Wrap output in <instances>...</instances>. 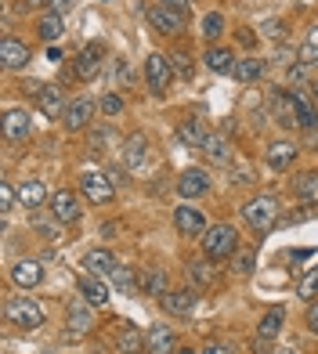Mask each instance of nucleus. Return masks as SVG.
<instances>
[{"label":"nucleus","mask_w":318,"mask_h":354,"mask_svg":"<svg viewBox=\"0 0 318 354\" xmlns=\"http://www.w3.org/2000/svg\"><path fill=\"white\" fill-rule=\"evenodd\" d=\"M279 105V123L282 127H315L318 123V116H315V109H311V102H308V94L304 91H282L279 98H275Z\"/></svg>","instance_id":"obj_1"},{"label":"nucleus","mask_w":318,"mask_h":354,"mask_svg":"<svg viewBox=\"0 0 318 354\" xmlns=\"http://www.w3.org/2000/svg\"><path fill=\"white\" fill-rule=\"evenodd\" d=\"M203 250H206L210 261H228V257H235V250H238L235 228H232V224H214V228H206Z\"/></svg>","instance_id":"obj_2"},{"label":"nucleus","mask_w":318,"mask_h":354,"mask_svg":"<svg viewBox=\"0 0 318 354\" xmlns=\"http://www.w3.org/2000/svg\"><path fill=\"white\" fill-rule=\"evenodd\" d=\"M4 318L11 322V326H19V329H40V326H44L40 304L29 300V297H11V300L4 304Z\"/></svg>","instance_id":"obj_3"},{"label":"nucleus","mask_w":318,"mask_h":354,"mask_svg":"<svg viewBox=\"0 0 318 354\" xmlns=\"http://www.w3.org/2000/svg\"><path fill=\"white\" fill-rule=\"evenodd\" d=\"M243 217L253 232H272V224L279 217V203L275 196H253L246 206H243Z\"/></svg>","instance_id":"obj_4"},{"label":"nucleus","mask_w":318,"mask_h":354,"mask_svg":"<svg viewBox=\"0 0 318 354\" xmlns=\"http://www.w3.org/2000/svg\"><path fill=\"white\" fill-rule=\"evenodd\" d=\"M145 15H149V22H152L156 33H167V37L185 33V11H178V8H170V4H149Z\"/></svg>","instance_id":"obj_5"},{"label":"nucleus","mask_w":318,"mask_h":354,"mask_svg":"<svg viewBox=\"0 0 318 354\" xmlns=\"http://www.w3.org/2000/svg\"><path fill=\"white\" fill-rule=\"evenodd\" d=\"M80 188H84V196H87L94 206L113 203V196H116L113 177H109V174H98V170H84V177H80Z\"/></svg>","instance_id":"obj_6"},{"label":"nucleus","mask_w":318,"mask_h":354,"mask_svg":"<svg viewBox=\"0 0 318 354\" xmlns=\"http://www.w3.org/2000/svg\"><path fill=\"white\" fill-rule=\"evenodd\" d=\"M170 73H174V66H170L163 55H149L145 58V80H149V91L152 94H163L170 87Z\"/></svg>","instance_id":"obj_7"},{"label":"nucleus","mask_w":318,"mask_h":354,"mask_svg":"<svg viewBox=\"0 0 318 354\" xmlns=\"http://www.w3.org/2000/svg\"><path fill=\"white\" fill-rule=\"evenodd\" d=\"M174 228H178L181 235H206L210 224H206L199 206H178V210H174Z\"/></svg>","instance_id":"obj_8"},{"label":"nucleus","mask_w":318,"mask_h":354,"mask_svg":"<svg viewBox=\"0 0 318 354\" xmlns=\"http://www.w3.org/2000/svg\"><path fill=\"white\" fill-rule=\"evenodd\" d=\"M98 62H102V44H87L73 62V76L76 80H94L98 76Z\"/></svg>","instance_id":"obj_9"},{"label":"nucleus","mask_w":318,"mask_h":354,"mask_svg":"<svg viewBox=\"0 0 318 354\" xmlns=\"http://www.w3.org/2000/svg\"><path fill=\"white\" fill-rule=\"evenodd\" d=\"M33 131V120H29L26 109H8L4 112V138L8 141H26Z\"/></svg>","instance_id":"obj_10"},{"label":"nucleus","mask_w":318,"mask_h":354,"mask_svg":"<svg viewBox=\"0 0 318 354\" xmlns=\"http://www.w3.org/2000/svg\"><path fill=\"white\" fill-rule=\"evenodd\" d=\"M196 289H170V293L163 297V311L167 315H181V318H188L196 311Z\"/></svg>","instance_id":"obj_11"},{"label":"nucleus","mask_w":318,"mask_h":354,"mask_svg":"<svg viewBox=\"0 0 318 354\" xmlns=\"http://www.w3.org/2000/svg\"><path fill=\"white\" fill-rule=\"evenodd\" d=\"M91 116H94V102L80 94V98L69 102V109H66V116H62V120H66V131H84V127L91 123Z\"/></svg>","instance_id":"obj_12"},{"label":"nucleus","mask_w":318,"mask_h":354,"mask_svg":"<svg viewBox=\"0 0 318 354\" xmlns=\"http://www.w3.org/2000/svg\"><path fill=\"white\" fill-rule=\"evenodd\" d=\"M178 192L185 199H196V196H206V192H210V174L206 170H185L181 177H178Z\"/></svg>","instance_id":"obj_13"},{"label":"nucleus","mask_w":318,"mask_h":354,"mask_svg":"<svg viewBox=\"0 0 318 354\" xmlns=\"http://www.w3.org/2000/svg\"><path fill=\"white\" fill-rule=\"evenodd\" d=\"M0 62H4V69H26L29 62V47L15 37H4L0 40Z\"/></svg>","instance_id":"obj_14"},{"label":"nucleus","mask_w":318,"mask_h":354,"mask_svg":"<svg viewBox=\"0 0 318 354\" xmlns=\"http://www.w3.org/2000/svg\"><path fill=\"white\" fill-rule=\"evenodd\" d=\"M51 214H55L62 224L80 221V203H76L73 192H66V188H58V192H55V199H51Z\"/></svg>","instance_id":"obj_15"},{"label":"nucleus","mask_w":318,"mask_h":354,"mask_svg":"<svg viewBox=\"0 0 318 354\" xmlns=\"http://www.w3.org/2000/svg\"><path fill=\"white\" fill-rule=\"evenodd\" d=\"M149 159V141H145V134H131L127 138V145H123V167L127 170H141V163Z\"/></svg>","instance_id":"obj_16"},{"label":"nucleus","mask_w":318,"mask_h":354,"mask_svg":"<svg viewBox=\"0 0 318 354\" xmlns=\"http://www.w3.org/2000/svg\"><path fill=\"white\" fill-rule=\"evenodd\" d=\"M84 268H87V275H98V279H109L113 271L120 268V261L113 253H105V250H91L84 257Z\"/></svg>","instance_id":"obj_17"},{"label":"nucleus","mask_w":318,"mask_h":354,"mask_svg":"<svg viewBox=\"0 0 318 354\" xmlns=\"http://www.w3.org/2000/svg\"><path fill=\"white\" fill-rule=\"evenodd\" d=\"M174 344H178V336H174L170 326H152L149 336H145V351L149 354H174Z\"/></svg>","instance_id":"obj_18"},{"label":"nucleus","mask_w":318,"mask_h":354,"mask_svg":"<svg viewBox=\"0 0 318 354\" xmlns=\"http://www.w3.org/2000/svg\"><path fill=\"white\" fill-rule=\"evenodd\" d=\"M11 282H15V286H22V289L40 286V282H44V268H40V261H19V264L11 268Z\"/></svg>","instance_id":"obj_19"},{"label":"nucleus","mask_w":318,"mask_h":354,"mask_svg":"<svg viewBox=\"0 0 318 354\" xmlns=\"http://www.w3.org/2000/svg\"><path fill=\"white\" fill-rule=\"evenodd\" d=\"M80 297H84L91 308H105V304H109V286L98 275H84V279H80Z\"/></svg>","instance_id":"obj_20"},{"label":"nucleus","mask_w":318,"mask_h":354,"mask_svg":"<svg viewBox=\"0 0 318 354\" xmlns=\"http://www.w3.org/2000/svg\"><path fill=\"white\" fill-rule=\"evenodd\" d=\"M37 102H40V112L44 116H51V120H58V116H66V94H62V87H44L40 94H37Z\"/></svg>","instance_id":"obj_21"},{"label":"nucleus","mask_w":318,"mask_h":354,"mask_svg":"<svg viewBox=\"0 0 318 354\" xmlns=\"http://www.w3.org/2000/svg\"><path fill=\"white\" fill-rule=\"evenodd\" d=\"M94 329V315H91V304L87 300H76L69 304V333L73 336H84Z\"/></svg>","instance_id":"obj_22"},{"label":"nucleus","mask_w":318,"mask_h":354,"mask_svg":"<svg viewBox=\"0 0 318 354\" xmlns=\"http://www.w3.org/2000/svg\"><path fill=\"white\" fill-rule=\"evenodd\" d=\"M203 152H206V159H210V163H217V167H228V163H232V145H228L225 134H210V138H206V145H203Z\"/></svg>","instance_id":"obj_23"},{"label":"nucleus","mask_w":318,"mask_h":354,"mask_svg":"<svg viewBox=\"0 0 318 354\" xmlns=\"http://www.w3.org/2000/svg\"><path fill=\"white\" fill-rule=\"evenodd\" d=\"M138 286H141V293H156V297H167V293H170V286H167V271H163V268H149V271H141V275H138Z\"/></svg>","instance_id":"obj_24"},{"label":"nucleus","mask_w":318,"mask_h":354,"mask_svg":"<svg viewBox=\"0 0 318 354\" xmlns=\"http://www.w3.org/2000/svg\"><path fill=\"white\" fill-rule=\"evenodd\" d=\"M297 159V145L293 141H275V145H268V167L272 170H286Z\"/></svg>","instance_id":"obj_25"},{"label":"nucleus","mask_w":318,"mask_h":354,"mask_svg":"<svg viewBox=\"0 0 318 354\" xmlns=\"http://www.w3.org/2000/svg\"><path fill=\"white\" fill-rule=\"evenodd\" d=\"M44 199H47V188H44V181H37V177L19 185V203L26 206V210H40Z\"/></svg>","instance_id":"obj_26"},{"label":"nucleus","mask_w":318,"mask_h":354,"mask_svg":"<svg viewBox=\"0 0 318 354\" xmlns=\"http://www.w3.org/2000/svg\"><path fill=\"white\" fill-rule=\"evenodd\" d=\"M206 138H210V134H206V127H203L199 120H185V123L178 127V141L188 145V149H203Z\"/></svg>","instance_id":"obj_27"},{"label":"nucleus","mask_w":318,"mask_h":354,"mask_svg":"<svg viewBox=\"0 0 318 354\" xmlns=\"http://www.w3.org/2000/svg\"><path fill=\"white\" fill-rule=\"evenodd\" d=\"M203 62L214 73H235V55L228 51V47H210V51L203 55Z\"/></svg>","instance_id":"obj_28"},{"label":"nucleus","mask_w":318,"mask_h":354,"mask_svg":"<svg viewBox=\"0 0 318 354\" xmlns=\"http://www.w3.org/2000/svg\"><path fill=\"white\" fill-rule=\"evenodd\" d=\"M293 192L304 203H318V174L315 170H304V174H297V181H293Z\"/></svg>","instance_id":"obj_29"},{"label":"nucleus","mask_w":318,"mask_h":354,"mask_svg":"<svg viewBox=\"0 0 318 354\" xmlns=\"http://www.w3.org/2000/svg\"><path fill=\"white\" fill-rule=\"evenodd\" d=\"M235 80H243V84H253V80H261L264 76V62L261 58H243V62H235Z\"/></svg>","instance_id":"obj_30"},{"label":"nucleus","mask_w":318,"mask_h":354,"mask_svg":"<svg viewBox=\"0 0 318 354\" xmlns=\"http://www.w3.org/2000/svg\"><path fill=\"white\" fill-rule=\"evenodd\" d=\"M116 347H120L123 354H141V351H145V344H141V333H138L134 326H123V333L116 336Z\"/></svg>","instance_id":"obj_31"},{"label":"nucleus","mask_w":318,"mask_h":354,"mask_svg":"<svg viewBox=\"0 0 318 354\" xmlns=\"http://www.w3.org/2000/svg\"><path fill=\"white\" fill-rule=\"evenodd\" d=\"M109 279H113V289H116V293H127V297H131V293H134V286H138V275H134V271L127 268V264H120Z\"/></svg>","instance_id":"obj_32"},{"label":"nucleus","mask_w":318,"mask_h":354,"mask_svg":"<svg viewBox=\"0 0 318 354\" xmlns=\"http://www.w3.org/2000/svg\"><path fill=\"white\" fill-rule=\"evenodd\" d=\"M37 33H40L44 40H58L62 33H66V26H62V15H55V11H47L44 19H40V26H37Z\"/></svg>","instance_id":"obj_33"},{"label":"nucleus","mask_w":318,"mask_h":354,"mask_svg":"<svg viewBox=\"0 0 318 354\" xmlns=\"http://www.w3.org/2000/svg\"><path fill=\"white\" fill-rule=\"evenodd\" d=\"M282 311L275 308V311H268L264 318H261V326H257V336H261V340H275V336H279V329H282Z\"/></svg>","instance_id":"obj_34"},{"label":"nucleus","mask_w":318,"mask_h":354,"mask_svg":"<svg viewBox=\"0 0 318 354\" xmlns=\"http://www.w3.org/2000/svg\"><path fill=\"white\" fill-rule=\"evenodd\" d=\"M221 33H225V15L210 11V15L203 19V37H206V40H217Z\"/></svg>","instance_id":"obj_35"},{"label":"nucleus","mask_w":318,"mask_h":354,"mask_svg":"<svg viewBox=\"0 0 318 354\" xmlns=\"http://www.w3.org/2000/svg\"><path fill=\"white\" fill-rule=\"evenodd\" d=\"M188 279H192V282H199V289H206V286L214 282V271H210V264L192 261V264H188Z\"/></svg>","instance_id":"obj_36"},{"label":"nucleus","mask_w":318,"mask_h":354,"mask_svg":"<svg viewBox=\"0 0 318 354\" xmlns=\"http://www.w3.org/2000/svg\"><path fill=\"white\" fill-rule=\"evenodd\" d=\"M253 264H257V253H253V250H238V253L232 257V268L238 271V275H250Z\"/></svg>","instance_id":"obj_37"},{"label":"nucleus","mask_w":318,"mask_h":354,"mask_svg":"<svg viewBox=\"0 0 318 354\" xmlns=\"http://www.w3.org/2000/svg\"><path fill=\"white\" fill-rule=\"evenodd\" d=\"M297 293L304 297V300H315V297H318V268H315V271H308V275L300 279V286H297Z\"/></svg>","instance_id":"obj_38"},{"label":"nucleus","mask_w":318,"mask_h":354,"mask_svg":"<svg viewBox=\"0 0 318 354\" xmlns=\"http://www.w3.org/2000/svg\"><path fill=\"white\" fill-rule=\"evenodd\" d=\"M102 112L109 120L120 116V112H123V98H120V94H105V98H102Z\"/></svg>","instance_id":"obj_39"},{"label":"nucleus","mask_w":318,"mask_h":354,"mask_svg":"<svg viewBox=\"0 0 318 354\" xmlns=\"http://www.w3.org/2000/svg\"><path fill=\"white\" fill-rule=\"evenodd\" d=\"M55 221H58V217H55ZM55 221H44V217H33V228H37V232H40L44 239H58L62 232H58V224H55Z\"/></svg>","instance_id":"obj_40"},{"label":"nucleus","mask_w":318,"mask_h":354,"mask_svg":"<svg viewBox=\"0 0 318 354\" xmlns=\"http://www.w3.org/2000/svg\"><path fill=\"white\" fill-rule=\"evenodd\" d=\"M261 33H264V37H272V40H279V37H286V26H282L279 19H272V22H264V26H261Z\"/></svg>","instance_id":"obj_41"},{"label":"nucleus","mask_w":318,"mask_h":354,"mask_svg":"<svg viewBox=\"0 0 318 354\" xmlns=\"http://www.w3.org/2000/svg\"><path fill=\"white\" fill-rule=\"evenodd\" d=\"M15 199H19V196H15V188H11V185L4 181V185H0V203H4V206H0V210H4V214H8V210H11V206H15Z\"/></svg>","instance_id":"obj_42"},{"label":"nucleus","mask_w":318,"mask_h":354,"mask_svg":"<svg viewBox=\"0 0 318 354\" xmlns=\"http://www.w3.org/2000/svg\"><path fill=\"white\" fill-rule=\"evenodd\" d=\"M170 62H174V69H178V73H181L185 80H188V76H192V62H188L185 55H174Z\"/></svg>","instance_id":"obj_43"},{"label":"nucleus","mask_w":318,"mask_h":354,"mask_svg":"<svg viewBox=\"0 0 318 354\" xmlns=\"http://www.w3.org/2000/svg\"><path fill=\"white\" fill-rule=\"evenodd\" d=\"M232 181H235V185H250V181H253V174H250L246 167H238V170H232Z\"/></svg>","instance_id":"obj_44"},{"label":"nucleus","mask_w":318,"mask_h":354,"mask_svg":"<svg viewBox=\"0 0 318 354\" xmlns=\"http://www.w3.org/2000/svg\"><path fill=\"white\" fill-rule=\"evenodd\" d=\"M199 354H232V347H225V344H210V347H203Z\"/></svg>","instance_id":"obj_45"},{"label":"nucleus","mask_w":318,"mask_h":354,"mask_svg":"<svg viewBox=\"0 0 318 354\" xmlns=\"http://www.w3.org/2000/svg\"><path fill=\"white\" fill-rule=\"evenodd\" d=\"M308 329H311V333H318V304L308 311Z\"/></svg>","instance_id":"obj_46"},{"label":"nucleus","mask_w":318,"mask_h":354,"mask_svg":"<svg viewBox=\"0 0 318 354\" xmlns=\"http://www.w3.org/2000/svg\"><path fill=\"white\" fill-rule=\"evenodd\" d=\"M308 145H318V123L308 127Z\"/></svg>","instance_id":"obj_47"},{"label":"nucleus","mask_w":318,"mask_h":354,"mask_svg":"<svg viewBox=\"0 0 318 354\" xmlns=\"http://www.w3.org/2000/svg\"><path fill=\"white\" fill-rule=\"evenodd\" d=\"M47 62H62V51H58V47H47Z\"/></svg>","instance_id":"obj_48"},{"label":"nucleus","mask_w":318,"mask_h":354,"mask_svg":"<svg viewBox=\"0 0 318 354\" xmlns=\"http://www.w3.org/2000/svg\"><path fill=\"white\" fill-rule=\"evenodd\" d=\"M159 4H170V8H178V11H185V4H188V0H159Z\"/></svg>","instance_id":"obj_49"},{"label":"nucleus","mask_w":318,"mask_h":354,"mask_svg":"<svg viewBox=\"0 0 318 354\" xmlns=\"http://www.w3.org/2000/svg\"><path fill=\"white\" fill-rule=\"evenodd\" d=\"M51 4H55L58 11H69V8H73V0H51Z\"/></svg>","instance_id":"obj_50"},{"label":"nucleus","mask_w":318,"mask_h":354,"mask_svg":"<svg viewBox=\"0 0 318 354\" xmlns=\"http://www.w3.org/2000/svg\"><path fill=\"white\" fill-rule=\"evenodd\" d=\"M37 4H40V0H22V8H19V11H33Z\"/></svg>","instance_id":"obj_51"},{"label":"nucleus","mask_w":318,"mask_h":354,"mask_svg":"<svg viewBox=\"0 0 318 354\" xmlns=\"http://www.w3.org/2000/svg\"><path fill=\"white\" fill-rule=\"evenodd\" d=\"M308 47H318V29H311V37H308Z\"/></svg>","instance_id":"obj_52"},{"label":"nucleus","mask_w":318,"mask_h":354,"mask_svg":"<svg viewBox=\"0 0 318 354\" xmlns=\"http://www.w3.org/2000/svg\"><path fill=\"white\" fill-rule=\"evenodd\" d=\"M174 354H199V351H188V347H181V351H174Z\"/></svg>","instance_id":"obj_53"},{"label":"nucleus","mask_w":318,"mask_h":354,"mask_svg":"<svg viewBox=\"0 0 318 354\" xmlns=\"http://www.w3.org/2000/svg\"><path fill=\"white\" fill-rule=\"evenodd\" d=\"M311 91H315V98H318V84H315V87H311Z\"/></svg>","instance_id":"obj_54"}]
</instances>
